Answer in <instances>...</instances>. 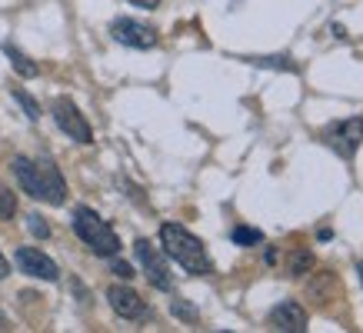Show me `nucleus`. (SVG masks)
Segmentation results:
<instances>
[{
	"label": "nucleus",
	"instance_id": "dca6fc26",
	"mask_svg": "<svg viewBox=\"0 0 363 333\" xmlns=\"http://www.w3.org/2000/svg\"><path fill=\"white\" fill-rule=\"evenodd\" d=\"M17 213V197L7 187H0V220H13Z\"/></svg>",
	"mask_w": 363,
	"mask_h": 333
},
{
	"label": "nucleus",
	"instance_id": "39448f33",
	"mask_svg": "<svg viewBox=\"0 0 363 333\" xmlns=\"http://www.w3.org/2000/svg\"><path fill=\"white\" fill-rule=\"evenodd\" d=\"M50 113H54V123L70 137V140H77V144H94V130H90V123L84 120V113L77 111L74 100L57 97L54 103H50Z\"/></svg>",
	"mask_w": 363,
	"mask_h": 333
},
{
	"label": "nucleus",
	"instance_id": "7ed1b4c3",
	"mask_svg": "<svg viewBox=\"0 0 363 333\" xmlns=\"http://www.w3.org/2000/svg\"><path fill=\"white\" fill-rule=\"evenodd\" d=\"M74 233L94 250L97 256H117L121 254V237L113 233L107 220H100L90 207H77L74 210Z\"/></svg>",
	"mask_w": 363,
	"mask_h": 333
},
{
	"label": "nucleus",
	"instance_id": "1a4fd4ad",
	"mask_svg": "<svg viewBox=\"0 0 363 333\" xmlns=\"http://www.w3.org/2000/svg\"><path fill=\"white\" fill-rule=\"evenodd\" d=\"M17 266H21L27 277H37V280H50L54 283L60 277V270L44 250H37V247H21L17 250Z\"/></svg>",
	"mask_w": 363,
	"mask_h": 333
},
{
	"label": "nucleus",
	"instance_id": "aec40b11",
	"mask_svg": "<svg viewBox=\"0 0 363 333\" xmlns=\"http://www.w3.org/2000/svg\"><path fill=\"white\" fill-rule=\"evenodd\" d=\"M7 273H11V264H7V256L0 254V280H7Z\"/></svg>",
	"mask_w": 363,
	"mask_h": 333
},
{
	"label": "nucleus",
	"instance_id": "20e7f679",
	"mask_svg": "<svg viewBox=\"0 0 363 333\" xmlns=\"http://www.w3.org/2000/svg\"><path fill=\"white\" fill-rule=\"evenodd\" d=\"M323 144L333 154H340L343 160H353V154L363 144V117H350V120H337L323 130Z\"/></svg>",
	"mask_w": 363,
	"mask_h": 333
},
{
	"label": "nucleus",
	"instance_id": "ddd939ff",
	"mask_svg": "<svg viewBox=\"0 0 363 333\" xmlns=\"http://www.w3.org/2000/svg\"><path fill=\"white\" fill-rule=\"evenodd\" d=\"M333 287H337V277H333V273H320L317 280H310V293L320 297V303H327V300H330Z\"/></svg>",
	"mask_w": 363,
	"mask_h": 333
},
{
	"label": "nucleus",
	"instance_id": "f03ea898",
	"mask_svg": "<svg viewBox=\"0 0 363 333\" xmlns=\"http://www.w3.org/2000/svg\"><path fill=\"white\" fill-rule=\"evenodd\" d=\"M160 244H164V254L174 256L187 273H197V277L213 273V260H210L207 247L200 244L190 230H184L180 223H164L160 227Z\"/></svg>",
	"mask_w": 363,
	"mask_h": 333
},
{
	"label": "nucleus",
	"instance_id": "f257e3e1",
	"mask_svg": "<svg viewBox=\"0 0 363 333\" xmlns=\"http://www.w3.org/2000/svg\"><path fill=\"white\" fill-rule=\"evenodd\" d=\"M13 174L23 193H30L33 200H44L60 207L67 200V180L50 160H30V157H17L13 160Z\"/></svg>",
	"mask_w": 363,
	"mask_h": 333
},
{
	"label": "nucleus",
	"instance_id": "4be33fe9",
	"mask_svg": "<svg viewBox=\"0 0 363 333\" xmlns=\"http://www.w3.org/2000/svg\"><path fill=\"white\" fill-rule=\"evenodd\" d=\"M357 273H360V283H363V260H360V264H357Z\"/></svg>",
	"mask_w": 363,
	"mask_h": 333
},
{
	"label": "nucleus",
	"instance_id": "6e6552de",
	"mask_svg": "<svg viewBox=\"0 0 363 333\" xmlns=\"http://www.w3.org/2000/svg\"><path fill=\"white\" fill-rule=\"evenodd\" d=\"M267 323L280 333H307V310L300 307L297 300H284V303H277Z\"/></svg>",
	"mask_w": 363,
	"mask_h": 333
},
{
	"label": "nucleus",
	"instance_id": "a211bd4d",
	"mask_svg": "<svg viewBox=\"0 0 363 333\" xmlns=\"http://www.w3.org/2000/svg\"><path fill=\"white\" fill-rule=\"evenodd\" d=\"M170 310H174L180 320H197V310H194V307H187V303H180V300H174V303H170Z\"/></svg>",
	"mask_w": 363,
	"mask_h": 333
},
{
	"label": "nucleus",
	"instance_id": "9d476101",
	"mask_svg": "<svg viewBox=\"0 0 363 333\" xmlns=\"http://www.w3.org/2000/svg\"><path fill=\"white\" fill-rule=\"evenodd\" d=\"M107 300H111L113 313L123 317V320H143V317H147V303H143V297L130 287H111L107 290Z\"/></svg>",
	"mask_w": 363,
	"mask_h": 333
},
{
	"label": "nucleus",
	"instance_id": "6ab92c4d",
	"mask_svg": "<svg viewBox=\"0 0 363 333\" xmlns=\"http://www.w3.org/2000/svg\"><path fill=\"white\" fill-rule=\"evenodd\" d=\"M113 273H117L121 280H130V277H133V266L123 264V260H113Z\"/></svg>",
	"mask_w": 363,
	"mask_h": 333
},
{
	"label": "nucleus",
	"instance_id": "f3484780",
	"mask_svg": "<svg viewBox=\"0 0 363 333\" xmlns=\"http://www.w3.org/2000/svg\"><path fill=\"white\" fill-rule=\"evenodd\" d=\"M27 227H30V233L33 237H40V240L50 237V227H47V220L40 217V213H30V217H27Z\"/></svg>",
	"mask_w": 363,
	"mask_h": 333
},
{
	"label": "nucleus",
	"instance_id": "4468645a",
	"mask_svg": "<svg viewBox=\"0 0 363 333\" xmlns=\"http://www.w3.org/2000/svg\"><path fill=\"white\" fill-rule=\"evenodd\" d=\"M13 100L21 103V107H23V113H27L30 120H37V117H40V103H37V100L30 97V94H23L21 87H13Z\"/></svg>",
	"mask_w": 363,
	"mask_h": 333
},
{
	"label": "nucleus",
	"instance_id": "412c9836",
	"mask_svg": "<svg viewBox=\"0 0 363 333\" xmlns=\"http://www.w3.org/2000/svg\"><path fill=\"white\" fill-rule=\"evenodd\" d=\"M130 4H137V7H147V11H154L160 0H130Z\"/></svg>",
	"mask_w": 363,
	"mask_h": 333
},
{
	"label": "nucleus",
	"instance_id": "0eeeda50",
	"mask_svg": "<svg viewBox=\"0 0 363 333\" xmlns=\"http://www.w3.org/2000/svg\"><path fill=\"white\" fill-rule=\"evenodd\" d=\"M133 254H137V260H140V266H143V273H147V280L154 283L157 290H170L174 283H170V270H167V264H164V254L157 250L150 240H137L133 244Z\"/></svg>",
	"mask_w": 363,
	"mask_h": 333
},
{
	"label": "nucleus",
	"instance_id": "2eb2a0df",
	"mask_svg": "<svg viewBox=\"0 0 363 333\" xmlns=\"http://www.w3.org/2000/svg\"><path fill=\"white\" fill-rule=\"evenodd\" d=\"M260 240H264V233L253 230V227H237L233 230V244H240V247H253V244H260Z\"/></svg>",
	"mask_w": 363,
	"mask_h": 333
},
{
	"label": "nucleus",
	"instance_id": "f8f14e48",
	"mask_svg": "<svg viewBox=\"0 0 363 333\" xmlns=\"http://www.w3.org/2000/svg\"><path fill=\"white\" fill-rule=\"evenodd\" d=\"M310 266H313V254H310L307 247H297V250L290 254V264H286V277L300 280L303 273H310Z\"/></svg>",
	"mask_w": 363,
	"mask_h": 333
},
{
	"label": "nucleus",
	"instance_id": "423d86ee",
	"mask_svg": "<svg viewBox=\"0 0 363 333\" xmlns=\"http://www.w3.org/2000/svg\"><path fill=\"white\" fill-rule=\"evenodd\" d=\"M111 33L117 44L137 47V50H150V47H157V40H160L154 27H147V23H140V21H130V17H117V21L111 23Z\"/></svg>",
	"mask_w": 363,
	"mask_h": 333
},
{
	"label": "nucleus",
	"instance_id": "9b49d317",
	"mask_svg": "<svg viewBox=\"0 0 363 333\" xmlns=\"http://www.w3.org/2000/svg\"><path fill=\"white\" fill-rule=\"evenodd\" d=\"M4 54H7V60H11V67L13 70H17V74H21V77H37V74H40V67L33 64L30 57L23 54V50H17V47L13 44H4Z\"/></svg>",
	"mask_w": 363,
	"mask_h": 333
}]
</instances>
